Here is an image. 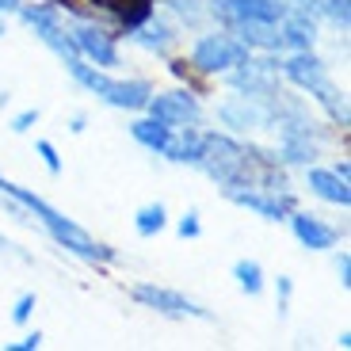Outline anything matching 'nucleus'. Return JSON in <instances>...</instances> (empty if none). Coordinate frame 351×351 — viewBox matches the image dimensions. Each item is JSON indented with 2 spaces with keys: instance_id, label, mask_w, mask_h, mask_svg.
Returning <instances> with one entry per match:
<instances>
[{
  "instance_id": "nucleus-30",
  "label": "nucleus",
  "mask_w": 351,
  "mask_h": 351,
  "mask_svg": "<svg viewBox=\"0 0 351 351\" xmlns=\"http://www.w3.org/2000/svg\"><path fill=\"white\" fill-rule=\"evenodd\" d=\"M16 4H19V0H0V12H12Z\"/></svg>"
},
{
  "instance_id": "nucleus-11",
  "label": "nucleus",
  "mask_w": 351,
  "mask_h": 351,
  "mask_svg": "<svg viewBox=\"0 0 351 351\" xmlns=\"http://www.w3.org/2000/svg\"><path fill=\"white\" fill-rule=\"evenodd\" d=\"M96 8L114 12L126 31H134V27H141V23L153 19V0H96Z\"/></svg>"
},
{
  "instance_id": "nucleus-4",
  "label": "nucleus",
  "mask_w": 351,
  "mask_h": 351,
  "mask_svg": "<svg viewBox=\"0 0 351 351\" xmlns=\"http://www.w3.org/2000/svg\"><path fill=\"white\" fill-rule=\"evenodd\" d=\"M282 73H287L294 84H302L306 92H313L321 104L328 107L332 114H340V99H336V88H332V80H328V73H325V65L317 62L313 53H294L287 65H282Z\"/></svg>"
},
{
  "instance_id": "nucleus-28",
  "label": "nucleus",
  "mask_w": 351,
  "mask_h": 351,
  "mask_svg": "<svg viewBox=\"0 0 351 351\" xmlns=\"http://www.w3.org/2000/svg\"><path fill=\"white\" fill-rule=\"evenodd\" d=\"M290 290H294V282H290V279H279V313H287V302H290Z\"/></svg>"
},
{
  "instance_id": "nucleus-8",
  "label": "nucleus",
  "mask_w": 351,
  "mask_h": 351,
  "mask_svg": "<svg viewBox=\"0 0 351 351\" xmlns=\"http://www.w3.org/2000/svg\"><path fill=\"white\" fill-rule=\"evenodd\" d=\"M149 114L153 119H160V123H168L176 130V126H187V123H199V104H195V96H187V92H168V96H149Z\"/></svg>"
},
{
  "instance_id": "nucleus-2",
  "label": "nucleus",
  "mask_w": 351,
  "mask_h": 351,
  "mask_svg": "<svg viewBox=\"0 0 351 351\" xmlns=\"http://www.w3.org/2000/svg\"><path fill=\"white\" fill-rule=\"evenodd\" d=\"M65 65H69V73L88 88V92H96L104 104L123 107V111H141L153 96V88L145 84V80H111V77H104V73H96L92 65H84L80 58H65Z\"/></svg>"
},
{
  "instance_id": "nucleus-22",
  "label": "nucleus",
  "mask_w": 351,
  "mask_h": 351,
  "mask_svg": "<svg viewBox=\"0 0 351 351\" xmlns=\"http://www.w3.org/2000/svg\"><path fill=\"white\" fill-rule=\"evenodd\" d=\"M38 157L46 160V168H50V172H62V157H58V149H53L50 141H38Z\"/></svg>"
},
{
  "instance_id": "nucleus-23",
  "label": "nucleus",
  "mask_w": 351,
  "mask_h": 351,
  "mask_svg": "<svg viewBox=\"0 0 351 351\" xmlns=\"http://www.w3.org/2000/svg\"><path fill=\"white\" fill-rule=\"evenodd\" d=\"M31 309H35V294H23V298L16 302V309H12V321H16V325H23L27 317H31Z\"/></svg>"
},
{
  "instance_id": "nucleus-17",
  "label": "nucleus",
  "mask_w": 351,
  "mask_h": 351,
  "mask_svg": "<svg viewBox=\"0 0 351 351\" xmlns=\"http://www.w3.org/2000/svg\"><path fill=\"white\" fill-rule=\"evenodd\" d=\"M282 46H294V50H309L313 46V23L306 16H294L282 31Z\"/></svg>"
},
{
  "instance_id": "nucleus-29",
  "label": "nucleus",
  "mask_w": 351,
  "mask_h": 351,
  "mask_svg": "<svg viewBox=\"0 0 351 351\" xmlns=\"http://www.w3.org/2000/svg\"><path fill=\"white\" fill-rule=\"evenodd\" d=\"M340 282H343V287L351 282V260H348V256H340Z\"/></svg>"
},
{
  "instance_id": "nucleus-21",
  "label": "nucleus",
  "mask_w": 351,
  "mask_h": 351,
  "mask_svg": "<svg viewBox=\"0 0 351 351\" xmlns=\"http://www.w3.org/2000/svg\"><path fill=\"white\" fill-rule=\"evenodd\" d=\"M221 119L226 123H233L237 130H248V126H256L263 119L260 111H252V107H237V104H229V107H221Z\"/></svg>"
},
{
  "instance_id": "nucleus-12",
  "label": "nucleus",
  "mask_w": 351,
  "mask_h": 351,
  "mask_svg": "<svg viewBox=\"0 0 351 351\" xmlns=\"http://www.w3.org/2000/svg\"><path fill=\"white\" fill-rule=\"evenodd\" d=\"M309 187H313L321 199L336 202V206H348V202H351L348 180H343V176H336V172H321V168H313V172H309Z\"/></svg>"
},
{
  "instance_id": "nucleus-15",
  "label": "nucleus",
  "mask_w": 351,
  "mask_h": 351,
  "mask_svg": "<svg viewBox=\"0 0 351 351\" xmlns=\"http://www.w3.org/2000/svg\"><path fill=\"white\" fill-rule=\"evenodd\" d=\"M199 153H202V138L195 134V126H184V134H172V138H168L165 157H172V160H191V165H199Z\"/></svg>"
},
{
  "instance_id": "nucleus-18",
  "label": "nucleus",
  "mask_w": 351,
  "mask_h": 351,
  "mask_svg": "<svg viewBox=\"0 0 351 351\" xmlns=\"http://www.w3.org/2000/svg\"><path fill=\"white\" fill-rule=\"evenodd\" d=\"M165 221H168L165 206H160V202H149V206H141V210H138L134 226H138L141 237H153V233H160V229H165Z\"/></svg>"
},
{
  "instance_id": "nucleus-26",
  "label": "nucleus",
  "mask_w": 351,
  "mask_h": 351,
  "mask_svg": "<svg viewBox=\"0 0 351 351\" xmlns=\"http://www.w3.org/2000/svg\"><path fill=\"white\" fill-rule=\"evenodd\" d=\"M38 343H43V336H38V332H31V336H23V340L8 343V351H35Z\"/></svg>"
},
{
  "instance_id": "nucleus-13",
  "label": "nucleus",
  "mask_w": 351,
  "mask_h": 351,
  "mask_svg": "<svg viewBox=\"0 0 351 351\" xmlns=\"http://www.w3.org/2000/svg\"><path fill=\"white\" fill-rule=\"evenodd\" d=\"M229 199L241 202V206L260 210L267 221H279L282 214H287V206H290V199H267V195H260V191H241V187H229Z\"/></svg>"
},
{
  "instance_id": "nucleus-10",
  "label": "nucleus",
  "mask_w": 351,
  "mask_h": 351,
  "mask_svg": "<svg viewBox=\"0 0 351 351\" xmlns=\"http://www.w3.org/2000/svg\"><path fill=\"white\" fill-rule=\"evenodd\" d=\"M290 226H294V237H298L306 248H332L336 245V233L325 226V221H317L313 214H294Z\"/></svg>"
},
{
  "instance_id": "nucleus-14",
  "label": "nucleus",
  "mask_w": 351,
  "mask_h": 351,
  "mask_svg": "<svg viewBox=\"0 0 351 351\" xmlns=\"http://www.w3.org/2000/svg\"><path fill=\"white\" fill-rule=\"evenodd\" d=\"M130 134L145 145V149L153 153H165L168 149V138H172V126L160 123V119H138V123L130 126Z\"/></svg>"
},
{
  "instance_id": "nucleus-25",
  "label": "nucleus",
  "mask_w": 351,
  "mask_h": 351,
  "mask_svg": "<svg viewBox=\"0 0 351 351\" xmlns=\"http://www.w3.org/2000/svg\"><path fill=\"white\" fill-rule=\"evenodd\" d=\"M35 123H38V111L31 107V111H23V114H16V119H12V130H16V134H23V130H31Z\"/></svg>"
},
{
  "instance_id": "nucleus-6",
  "label": "nucleus",
  "mask_w": 351,
  "mask_h": 351,
  "mask_svg": "<svg viewBox=\"0 0 351 351\" xmlns=\"http://www.w3.org/2000/svg\"><path fill=\"white\" fill-rule=\"evenodd\" d=\"M214 12L229 23H279V19H287V4H279V0H214Z\"/></svg>"
},
{
  "instance_id": "nucleus-19",
  "label": "nucleus",
  "mask_w": 351,
  "mask_h": 351,
  "mask_svg": "<svg viewBox=\"0 0 351 351\" xmlns=\"http://www.w3.org/2000/svg\"><path fill=\"white\" fill-rule=\"evenodd\" d=\"M233 275H237V282H241L245 294H260L263 290V271H260V263L256 260H237L233 263Z\"/></svg>"
},
{
  "instance_id": "nucleus-5",
  "label": "nucleus",
  "mask_w": 351,
  "mask_h": 351,
  "mask_svg": "<svg viewBox=\"0 0 351 351\" xmlns=\"http://www.w3.org/2000/svg\"><path fill=\"white\" fill-rule=\"evenodd\" d=\"M245 62H248V46L233 43L226 35H210L195 46V69H202V73H226Z\"/></svg>"
},
{
  "instance_id": "nucleus-7",
  "label": "nucleus",
  "mask_w": 351,
  "mask_h": 351,
  "mask_svg": "<svg viewBox=\"0 0 351 351\" xmlns=\"http://www.w3.org/2000/svg\"><path fill=\"white\" fill-rule=\"evenodd\" d=\"M134 298L141 302V306L149 309H160V313L168 317H206V309L195 306L191 298H184V294H176V290H165V287H134Z\"/></svg>"
},
{
  "instance_id": "nucleus-9",
  "label": "nucleus",
  "mask_w": 351,
  "mask_h": 351,
  "mask_svg": "<svg viewBox=\"0 0 351 351\" xmlns=\"http://www.w3.org/2000/svg\"><path fill=\"white\" fill-rule=\"evenodd\" d=\"M69 38H73V46H77V53L92 58L96 65H119V50H114L111 35H107V31H99V27L80 23Z\"/></svg>"
},
{
  "instance_id": "nucleus-20",
  "label": "nucleus",
  "mask_w": 351,
  "mask_h": 351,
  "mask_svg": "<svg viewBox=\"0 0 351 351\" xmlns=\"http://www.w3.org/2000/svg\"><path fill=\"white\" fill-rule=\"evenodd\" d=\"M134 31H138V35H134V38H138V43L141 46H149V50H168V43H172V31H168V27H145V23H141V27H134Z\"/></svg>"
},
{
  "instance_id": "nucleus-16",
  "label": "nucleus",
  "mask_w": 351,
  "mask_h": 351,
  "mask_svg": "<svg viewBox=\"0 0 351 351\" xmlns=\"http://www.w3.org/2000/svg\"><path fill=\"white\" fill-rule=\"evenodd\" d=\"M282 149H287V160H294V165H306V160H313V145H309V134L302 130L298 123L282 130Z\"/></svg>"
},
{
  "instance_id": "nucleus-27",
  "label": "nucleus",
  "mask_w": 351,
  "mask_h": 351,
  "mask_svg": "<svg viewBox=\"0 0 351 351\" xmlns=\"http://www.w3.org/2000/svg\"><path fill=\"white\" fill-rule=\"evenodd\" d=\"M328 16L336 23H348V0H328Z\"/></svg>"
},
{
  "instance_id": "nucleus-1",
  "label": "nucleus",
  "mask_w": 351,
  "mask_h": 351,
  "mask_svg": "<svg viewBox=\"0 0 351 351\" xmlns=\"http://www.w3.org/2000/svg\"><path fill=\"white\" fill-rule=\"evenodd\" d=\"M0 191L8 195V199H16L23 210H31L38 221H43L46 229H50V237L58 241L62 248H69V252H77L80 260H114V248H107V245H96V241L88 237L84 229L77 226V221H69L65 214H58L50 206V202H43L35 191H27V187H19V184H12V180H4L0 176Z\"/></svg>"
},
{
  "instance_id": "nucleus-3",
  "label": "nucleus",
  "mask_w": 351,
  "mask_h": 351,
  "mask_svg": "<svg viewBox=\"0 0 351 351\" xmlns=\"http://www.w3.org/2000/svg\"><path fill=\"white\" fill-rule=\"evenodd\" d=\"M199 165L210 172V180H218L221 187H241L245 184V168H248V157L233 138L226 134H206L202 138V153H199Z\"/></svg>"
},
{
  "instance_id": "nucleus-24",
  "label": "nucleus",
  "mask_w": 351,
  "mask_h": 351,
  "mask_svg": "<svg viewBox=\"0 0 351 351\" xmlns=\"http://www.w3.org/2000/svg\"><path fill=\"white\" fill-rule=\"evenodd\" d=\"M202 233V226H199V214H184V218H180V237H199Z\"/></svg>"
},
{
  "instance_id": "nucleus-31",
  "label": "nucleus",
  "mask_w": 351,
  "mask_h": 351,
  "mask_svg": "<svg viewBox=\"0 0 351 351\" xmlns=\"http://www.w3.org/2000/svg\"><path fill=\"white\" fill-rule=\"evenodd\" d=\"M4 248H8V241H4V237H0V252H4Z\"/></svg>"
},
{
  "instance_id": "nucleus-32",
  "label": "nucleus",
  "mask_w": 351,
  "mask_h": 351,
  "mask_svg": "<svg viewBox=\"0 0 351 351\" xmlns=\"http://www.w3.org/2000/svg\"><path fill=\"white\" fill-rule=\"evenodd\" d=\"M0 38H4V23H0Z\"/></svg>"
}]
</instances>
